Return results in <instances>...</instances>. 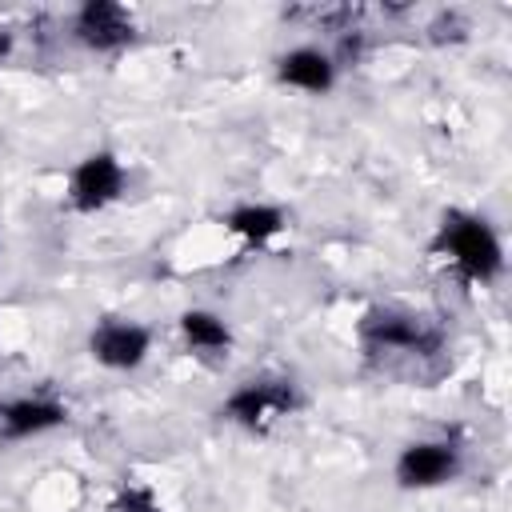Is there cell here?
Segmentation results:
<instances>
[{
  "instance_id": "12",
  "label": "cell",
  "mask_w": 512,
  "mask_h": 512,
  "mask_svg": "<svg viewBox=\"0 0 512 512\" xmlns=\"http://www.w3.org/2000/svg\"><path fill=\"white\" fill-rule=\"evenodd\" d=\"M108 512H164V508L156 504L152 488H144V484H124V488L116 492V500H112Z\"/></svg>"
},
{
  "instance_id": "2",
  "label": "cell",
  "mask_w": 512,
  "mask_h": 512,
  "mask_svg": "<svg viewBox=\"0 0 512 512\" xmlns=\"http://www.w3.org/2000/svg\"><path fill=\"white\" fill-rule=\"evenodd\" d=\"M296 404H300V400H296V384H292V380H272V376H264V380L240 384V388L224 400L220 412H224L232 424L248 428V432H268V428H272L276 420H284Z\"/></svg>"
},
{
  "instance_id": "5",
  "label": "cell",
  "mask_w": 512,
  "mask_h": 512,
  "mask_svg": "<svg viewBox=\"0 0 512 512\" xmlns=\"http://www.w3.org/2000/svg\"><path fill=\"white\" fill-rule=\"evenodd\" d=\"M460 472V452L448 440H416L396 456V480L404 488H440Z\"/></svg>"
},
{
  "instance_id": "7",
  "label": "cell",
  "mask_w": 512,
  "mask_h": 512,
  "mask_svg": "<svg viewBox=\"0 0 512 512\" xmlns=\"http://www.w3.org/2000/svg\"><path fill=\"white\" fill-rule=\"evenodd\" d=\"M360 332L376 348H404V352H432L436 348V332H428L420 316L392 312V308L368 312L364 324H360Z\"/></svg>"
},
{
  "instance_id": "6",
  "label": "cell",
  "mask_w": 512,
  "mask_h": 512,
  "mask_svg": "<svg viewBox=\"0 0 512 512\" xmlns=\"http://www.w3.org/2000/svg\"><path fill=\"white\" fill-rule=\"evenodd\" d=\"M72 32L84 48L92 52H116L124 44H132V16L124 4L116 0H88L76 20H72Z\"/></svg>"
},
{
  "instance_id": "9",
  "label": "cell",
  "mask_w": 512,
  "mask_h": 512,
  "mask_svg": "<svg viewBox=\"0 0 512 512\" xmlns=\"http://www.w3.org/2000/svg\"><path fill=\"white\" fill-rule=\"evenodd\" d=\"M68 420V408L56 404V400H32V396H20V400H0V440H24V436H40V432H52Z\"/></svg>"
},
{
  "instance_id": "11",
  "label": "cell",
  "mask_w": 512,
  "mask_h": 512,
  "mask_svg": "<svg viewBox=\"0 0 512 512\" xmlns=\"http://www.w3.org/2000/svg\"><path fill=\"white\" fill-rule=\"evenodd\" d=\"M180 332H184V340H188L196 352H224V348L232 344V332H228L224 316H216V312H208V308H188V312L180 316Z\"/></svg>"
},
{
  "instance_id": "10",
  "label": "cell",
  "mask_w": 512,
  "mask_h": 512,
  "mask_svg": "<svg viewBox=\"0 0 512 512\" xmlns=\"http://www.w3.org/2000/svg\"><path fill=\"white\" fill-rule=\"evenodd\" d=\"M228 228L252 244H264V240L284 232V212L272 204H240L228 212Z\"/></svg>"
},
{
  "instance_id": "13",
  "label": "cell",
  "mask_w": 512,
  "mask_h": 512,
  "mask_svg": "<svg viewBox=\"0 0 512 512\" xmlns=\"http://www.w3.org/2000/svg\"><path fill=\"white\" fill-rule=\"evenodd\" d=\"M8 52H12V36L0 28V56H8Z\"/></svg>"
},
{
  "instance_id": "4",
  "label": "cell",
  "mask_w": 512,
  "mask_h": 512,
  "mask_svg": "<svg viewBox=\"0 0 512 512\" xmlns=\"http://www.w3.org/2000/svg\"><path fill=\"white\" fill-rule=\"evenodd\" d=\"M88 352L96 364L112 368V372H132L148 360L152 352V332L144 324L132 320H104L92 336H88Z\"/></svg>"
},
{
  "instance_id": "3",
  "label": "cell",
  "mask_w": 512,
  "mask_h": 512,
  "mask_svg": "<svg viewBox=\"0 0 512 512\" xmlns=\"http://www.w3.org/2000/svg\"><path fill=\"white\" fill-rule=\"evenodd\" d=\"M124 164L112 156V152H92L84 156L76 168H72V180H68V200L76 212H100L108 208L112 200H120L124 192Z\"/></svg>"
},
{
  "instance_id": "8",
  "label": "cell",
  "mask_w": 512,
  "mask_h": 512,
  "mask_svg": "<svg viewBox=\"0 0 512 512\" xmlns=\"http://www.w3.org/2000/svg\"><path fill=\"white\" fill-rule=\"evenodd\" d=\"M276 76H280V84H288V88L324 96V92H332V84H336V60H332V52H320V48H312V44H300V48H288V52L276 60Z\"/></svg>"
},
{
  "instance_id": "1",
  "label": "cell",
  "mask_w": 512,
  "mask_h": 512,
  "mask_svg": "<svg viewBox=\"0 0 512 512\" xmlns=\"http://www.w3.org/2000/svg\"><path fill=\"white\" fill-rule=\"evenodd\" d=\"M440 252H448V260L460 268L464 280H496L504 272V248H500V236L492 232L488 220L480 216H468V212H448L444 224H440V240H436Z\"/></svg>"
}]
</instances>
